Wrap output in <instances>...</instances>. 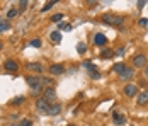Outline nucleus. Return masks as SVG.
Returning <instances> with one entry per match:
<instances>
[{"label":"nucleus","instance_id":"1","mask_svg":"<svg viewBox=\"0 0 148 126\" xmlns=\"http://www.w3.org/2000/svg\"><path fill=\"white\" fill-rule=\"evenodd\" d=\"M26 82H27V85L32 89V96H36L38 92H41L45 85L51 84V80H49V78H43L41 75H32V77H27V78H26Z\"/></svg>","mask_w":148,"mask_h":126},{"label":"nucleus","instance_id":"2","mask_svg":"<svg viewBox=\"0 0 148 126\" xmlns=\"http://www.w3.org/2000/svg\"><path fill=\"white\" fill-rule=\"evenodd\" d=\"M102 22L109 24V26H121V24L124 22V19H123L121 15H116V14H104Z\"/></svg>","mask_w":148,"mask_h":126},{"label":"nucleus","instance_id":"3","mask_svg":"<svg viewBox=\"0 0 148 126\" xmlns=\"http://www.w3.org/2000/svg\"><path fill=\"white\" fill-rule=\"evenodd\" d=\"M49 106H51V104H49L45 97H39L38 101H36V107H38V111L43 112V114H48V111H49Z\"/></svg>","mask_w":148,"mask_h":126},{"label":"nucleus","instance_id":"4","mask_svg":"<svg viewBox=\"0 0 148 126\" xmlns=\"http://www.w3.org/2000/svg\"><path fill=\"white\" fill-rule=\"evenodd\" d=\"M133 67L134 68H143V67H147V56L145 55H136L133 58Z\"/></svg>","mask_w":148,"mask_h":126},{"label":"nucleus","instance_id":"5","mask_svg":"<svg viewBox=\"0 0 148 126\" xmlns=\"http://www.w3.org/2000/svg\"><path fill=\"white\" fill-rule=\"evenodd\" d=\"M124 94H126L128 97H134V94H138V87L134 84H128L124 87Z\"/></svg>","mask_w":148,"mask_h":126},{"label":"nucleus","instance_id":"6","mask_svg":"<svg viewBox=\"0 0 148 126\" xmlns=\"http://www.w3.org/2000/svg\"><path fill=\"white\" fill-rule=\"evenodd\" d=\"M45 99L49 104H53V101L56 99V90L55 89H45Z\"/></svg>","mask_w":148,"mask_h":126},{"label":"nucleus","instance_id":"7","mask_svg":"<svg viewBox=\"0 0 148 126\" xmlns=\"http://www.w3.org/2000/svg\"><path fill=\"white\" fill-rule=\"evenodd\" d=\"M63 72H65V68H63V65H60V63L49 67V73H51V75H61Z\"/></svg>","mask_w":148,"mask_h":126},{"label":"nucleus","instance_id":"8","mask_svg":"<svg viewBox=\"0 0 148 126\" xmlns=\"http://www.w3.org/2000/svg\"><path fill=\"white\" fill-rule=\"evenodd\" d=\"M3 67H5V70H7V72H17V68H19L17 61H14V60H7Z\"/></svg>","mask_w":148,"mask_h":126},{"label":"nucleus","instance_id":"9","mask_svg":"<svg viewBox=\"0 0 148 126\" xmlns=\"http://www.w3.org/2000/svg\"><path fill=\"white\" fill-rule=\"evenodd\" d=\"M133 75H134V68H124V72L119 75V78L121 80H130Z\"/></svg>","mask_w":148,"mask_h":126},{"label":"nucleus","instance_id":"10","mask_svg":"<svg viewBox=\"0 0 148 126\" xmlns=\"http://www.w3.org/2000/svg\"><path fill=\"white\" fill-rule=\"evenodd\" d=\"M94 43H95L97 46H104V44L107 43V39H106V36H104L102 32H99V34L94 36Z\"/></svg>","mask_w":148,"mask_h":126},{"label":"nucleus","instance_id":"11","mask_svg":"<svg viewBox=\"0 0 148 126\" xmlns=\"http://www.w3.org/2000/svg\"><path fill=\"white\" fill-rule=\"evenodd\" d=\"M112 121H114L116 125H124V123H126V118H124V114L114 112V114H112Z\"/></svg>","mask_w":148,"mask_h":126},{"label":"nucleus","instance_id":"12","mask_svg":"<svg viewBox=\"0 0 148 126\" xmlns=\"http://www.w3.org/2000/svg\"><path fill=\"white\" fill-rule=\"evenodd\" d=\"M26 68L31 70V72H38V73H41V72H43V65H39V63H27Z\"/></svg>","mask_w":148,"mask_h":126},{"label":"nucleus","instance_id":"13","mask_svg":"<svg viewBox=\"0 0 148 126\" xmlns=\"http://www.w3.org/2000/svg\"><path fill=\"white\" fill-rule=\"evenodd\" d=\"M138 104H140V106H145V104H148V90L141 92V94L138 96Z\"/></svg>","mask_w":148,"mask_h":126},{"label":"nucleus","instance_id":"14","mask_svg":"<svg viewBox=\"0 0 148 126\" xmlns=\"http://www.w3.org/2000/svg\"><path fill=\"white\" fill-rule=\"evenodd\" d=\"M60 111H61V106H60V104H55V106L51 104V106H49V111H48V116H56Z\"/></svg>","mask_w":148,"mask_h":126},{"label":"nucleus","instance_id":"15","mask_svg":"<svg viewBox=\"0 0 148 126\" xmlns=\"http://www.w3.org/2000/svg\"><path fill=\"white\" fill-rule=\"evenodd\" d=\"M49 39L55 43V44H58V43H61V34H60L58 31H53V32L49 34Z\"/></svg>","mask_w":148,"mask_h":126},{"label":"nucleus","instance_id":"16","mask_svg":"<svg viewBox=\"0 0 148 126\" xmlns=\"http://www.w3.org/2000/svg\"><path fill=\"white\" fill-rule=\"evenodd\" d=\"M9 29H10V22H9V21H2V22H0V32L9 31Z\"/></svg>","mask_w":148,"mask_h":126},{"label":"nucleus","instance_id":"17","mask_svg":"<svg viewBox=\"0 0 148 126\" xmlns=\"http://www.w3.org/2000/svg\"><path fill=\"white\" fill-rule=\"evenodd\" d=\"M77 51H78L80 55H84V53L87 51V46H85V43H78V44H77Z\"/></svg>","mask_w":148,"mask_h":126},{"label":"nucleus","instance_id":"18","mask_svg":"<svg viewBox=\"0 0 148 126\" xmlns=\"http://www.w3.org/2000/svg\"><path fill=\"white\" fill-rule=\"evenodd\" d=\"M124 68H126V67H124L123 63H116V65H114V72H116V73H119V75L124 72Z\"/></svg>","mask_w":148,"mask_h":126},{"label":"nucleus","instance_id":"19","mask_svg":"<svg viewBox=\"0 0 148 126\" xmlns=\"http://www.w3.org/2000/svg\"><path fill=\"white\" fill-rule=\"evenodd\" d=\"M82 67H84V68H87V70H89V73H90V72L95 70V67H94V65H92L90 61H84V65H82Z\"/></svg>","mask_w":148,"mask_h":126},{"label":"nucleus","instance_id":"20","mask_svg":"<svg viewBox=\"0 0 148 126\" xmlns=\"http://www.w3.org/2000/svg\"><path fill=\"white\" fill-rule=\"evenodd\" d=\"M22 102H24V97H22V96H19V97L12 99V104H14V106H21Z\"/></svg>","mask_w":148,"mask_h":126},{"label":"nucleus","instance_id":"21","mask_svg":"<svg viewBox=\"0 0 148 126\" xmlns=\"http://www.w3.org/2000/svg\"><path fill=\"white\" fill-rule=\"evenodd\" d=\"M29 46H32V48H41V39H32L29 43Z\"/></svg>","mask_w":148,"mask_h":126},{"label":"nucleus","instance_id":"22","mask_svg":"<svg viewBox=\"0 0 148 126\" xmlns=\"http://www.w3.org/2000/svg\"><path fill=\"white\" fill-rule=\"evenodd\" d=\"M61 19H63V14H55L53 17H51V21H53V22H58V24H60Z\"/></svg>","mask_w":148,"mask_h":126},{"label":"nucleus","instance_id":"23","mask_svg":"<svg viewBox=\"0 0 148 126\" xmlns=\"http://www.w3.org/2000/svg\"><path fill=\"white\" fill-rule=\"evenodd\" d=\"M101 56H102V58H111V56H112V51H111V50H104L102 53H101Z\"/></svg>","mask_w":148,"mask_h":126},{"label":"nucleus","instance_id":"24","mask_svg":"<svg viewBox=\"0 0 148 126\" xmlns=\"http://www.w3.org/2000/svg\"><path fill=\"white\" fill-rule=\"evenodd\" d=\"M89 75H90V78H95V80H97V78H101V73H99V72H97V70L90 72Z\"/></svg>","mask_w":148,"mask_h":126},{"label":"nucleus","instance_id":"25","mask_svg":"<svg viewBox=\"0 0 148 126\" xmlns=\"http://www.w3.org/2000/svg\"><path fill=\"white\" fill-rule=\"evenodd\" d=\"M55 3H56V2H48V3H46V5L43 7V9H41V10H43V12H46V10H49V9H51V7L55 5Z\"/></svg>","mask_w":148,"mask_h":126},{"label":"nucleus","instance_id":"26","mask_svg":"<svg viewBox=\"0 0 148 126\" xmlns=\"http://www.w3.org/2000/svg\"><path fill=\"white\" fill-rule=\"evenodd\" d=\"M15 15H17V10H15V9H10V10L7 12V17H9V19H12V17H15Z\"/></svg>","mask_w":148,"mask_h":126},{"label":"nucleus","instance_id":"27","mask_svg":"<svg viewBox=\"0 0 148 126\" xmlns=\"http://www.w3.org/2000/svg\"><path fill=\"white\" fill-rule=\"evenodd\" d=\"M19 5H21V10H24V9H27L29 2H27V0H22V2H19Z\"/></svg>","mask_w":148,"mask_h":126},{"label":"nucleus","instance_id":"28","mask_svg":"<svg viewBox=\"0 0 148 126\" xmlns=\"http://www.w3.org/2000/svg\"><path fill=\"white\" fill-rule=\"evenodd\" d=\"M31 125H32V121H31V119H22L19 126H31Z\"/></svg>","mask_w":148,"mask_h":126},{"label":"nucleus","instance_id":"29","mask_svg":"<svg viewBox=\"0 0 148 126\" xmlns=\"http://www.w3.org/2000/svg\"><path fill=\"white\" fill-rule=\"evenodd\" d=\"M140 26H143V28L148 26V19H147V17H141V19H140Z\"/></svg>","mask_w":148,"mask_h":126},{"label":"nucleus","instance_id":"30","mask_svg":"<svg viewBox=\"0 0 148 126\" xmlns=\"http://www.w3.org/2000/svg\"><path fill=\"white\" fill-rule=\"evenodd\" d=\"M145 5H147V2H143V0H140V2H138V9H143Z\"/></svg>","mask_w":148,"mask_h":126},{"label":"nucleus","instance_id":"31","mask_svg":"<svg viewBox=\"0 0 148 126\" xmlns=\"http://www.w3.org/2000/svg\"><path fill=\"white\" fill-rule=\"evenodd\" d=\"M145 77L148 78V67H145Z\"/></svg>","mask_w":148,"mask_h":126},{"label":"nucleus","instance_id":"32","mask_svg":"<svg viewBox=\"0 0 148 126\" xmlns=\"http://www.w3.org/2000/svg\"><path fill=\"white\" fill-rule=\"evenodd\" d=\"M2 46H3V44H2V43H0V50H2Z\"/></svg>","mask_w":148,"mask_h":126},{"label":"nucleus","instance_id":"33","mask_svg":"<svg viewBox=\"0 0 148 126\" xmlns=\"http://www.w3.org/2000/svg\"><path fill=\"white\" fill-rule=\"evenodd\" d=\"M68 126H77V125H68Z\"/></svg>","mask_w":148,"mask_h":126},{"label":"nucleus","instance_id":"34","mask_svg":"<svg viewBox=\"0 0 148 126\" xmlns=\"http://www.w3.org/2000/svg\"><path fill=\"white\" fill-rule=\"evenodd\" d=\"M12 126H17V125H12Z\"/></svg>","mask_w":148,"mask_h":126}]
</instances>
